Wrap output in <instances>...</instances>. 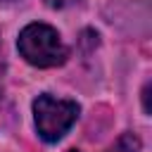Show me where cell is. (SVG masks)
Returning a JSON list of instances; mask_svg holds the SVG:
<instances>
[{
  "label": "cell",
  "mask_w": 152,
  "mask_h": 152,
  "mask_svg": "<svg viewBox=\"0 0 152 152\" xmlns=\"http://www.w3.org/2000/svg\"><path fill=\"white\" fill-rule=\"evenodd\" d=\"M5 90V55H2V43H0V97Z\"/></svg>",
  "instance_id": "277c9868"
},
{
  "label": "cell",
  "mask_w": 152,
  "mask_h": 152,
  "mask_svg": "<svg viewBox=\"0 0 152 152\" xmlns=\"http://www.w3.org/2000/svg\"><path fill=\"white\" fill-rule=\"evenodd\" d=\"M45 2H48V7L62 10V7H69V5H74V2H78V0H45Z\"/></svg>",
  "instance_id": "5b68a950"
},
{
  "label": "cell",
  "mask_w": 152,
  "mask_h": 152,
  "mask_svg": "<svg viewBox=\"0 0 152 152\" xmlns=\"http://www.w3.org/2000/svg\"><path fill=\"white\" fill-rule=\"evenodd\" d=\"M78 104L74 100H59L52 95H38L33 102V116L38 135L45 142H57L78 119Z\"/></svg>",
  "instance_id": "7a4b0ae2"
},
{
  "label": "cell",
  "mask_w": 152,
  "mask_h": 152,
  "mask_svg": "<svg viewBox=\"0 0 152 152\" xmlns=\"http://www.w3.org/2000/svg\"><path fill=\"white\" fill-rule=\"evenodd\" d=\"M140 150V140H138V135H133V133H124L107 152H138Z\"/></svg>",
  "instance_id": "3957f363"
},
{
  "label": "cell",
  "mask_w": 152,
  "mask_h": 152,
  "mask_svg": "<svg viewBox=\"0 0 152 152\" xmlns=\"http://www.w3.org/2000/svg\"><path fill=\"white\" fill-rule=\"evenodd\" d=\"M17 48L21 52V57L40 69H50V66H59L66 62L69 50L62 43L59 33L48 26V24H28L21 28Z\"/></svg>",
  "instance_id": "6da1fadb"
}]
</instances>
